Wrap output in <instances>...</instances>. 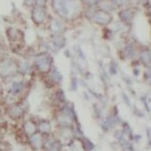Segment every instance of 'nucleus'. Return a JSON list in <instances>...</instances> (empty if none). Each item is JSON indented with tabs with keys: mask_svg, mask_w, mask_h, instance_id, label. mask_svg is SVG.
<instances>
[{
	"mask_svg": "<svg viewBox=\"0 0 151 151\" xmlns=\"http://www.w3.org/2000/svg\"><path fill=\"white\" fill-rule=\"evenodd\" d=\"M6 35H7V37H8V39H9V41L11 43L19 42V41L22 40L23 37H24L23 33L21 32V30L12 28V27H10V28L7 29Z\"/></svg>",
	"mask_w": 151,
	"mask_h": 151,
	"instance_id": "nucleus-1",
	"label": "nucleus"
},
{
	"mask_svg": "<svg viewBox=\"0 0 151 151\" xmlns=\"http://www.w3.org/2000/svg\"><path fill=\"white\" fill-rule=\"evenodd\" d=\"M94 20L99 23V24H108L109 22L111 21V16L109 15L107 12H104V11H98L94 14Z\"/></svg>",
	"mask_w": 151,
	"mask_h": 151,
	"instance_id": "nucleus-2",
	"label": "nucleus"
},
{
	"mask_svg": "<svg viewBox=\"0 0 151 151\" xmlns=\"http://www.w3.org/2000/svg\"><path fill=\"white\" fill-rule=\"evenodd\" d=\"M24 111L19 106H13L8 111V114L11 119H20L23 116Z\"/></svg>",
	"mask_w": 151,
	"mask_h": 151,
	"instance_id": "nucleus-3",
	"label": "nucleus"
},
{
	"mask_svg": "<svg viewBox=\"0 0 151 151\" xmlns=\"http://www.w3.org/2000/svg\"><path fill=\"white\" fill-rule=\"evenodd\" d=\"M45 16V12L42 9H41V8H35L33 11V20L35 23H37V24L41 23V22L44 20Z\"/></svg>",
	"mask_w": 151,
	"mask_h": 151,
	"instance_id": "nucleus-4",
	"label": "nucleus"
},
{
	"mask_svg": "<svg viewBox=\"0 0 151 151\" xmlns=\"http://www.w3.org/2000/svg\"><path fill=\"white\" fill-rule=\"evenodd\" d=\"M24 131L27 135H34L35 133V126L33 122L31 121H27L24 123Z\"/></svg>",
	"mask_w": 151,
	"mask_h": 151,
	"instance_id": "nucleus-5",
	"label": "nucleus"
},
{
	"mask_svg": "<svg viewBox=\"0 0 151 151\" xmlns=\"http://www.w3.org/2000/svg\"><path fill=\"white\" fill-rule=\"evenodd\" d=\"M41 141H42V139H41V136L38 133H35L34 135L31 136L30 139V142L32 144L33 147H39L41 146Z\"/></svg>",
	"mask_w": 151,
	"mask_h": 151,
	"instance_id": "nucleus-6",
	"label": "nucleus"
},
{
	"mask_svg": "<svg viewBox=\"0 0 151 151\" xmlns=\"http://www.w3.org/2000/svg\"><path fill=\"white\" fill-rule=\"evenodd\" d=\"M40 129L44 133H47L50 130V124L49 122H43L42 124L40 125Z\"/></svg>",
	"mask_w": 151,
	"mask_h": 151,
	"instance_id": "nucleus-7",
	"label": "nucleus"
},
{
	"mask_svg": "<svg viewBox=\"0 0 151 151\" xmlns=\"http://www.w3.org/2000/svg\"><path fill=\"white\" fill-rule=\"evenodd\" d=\"M0 112H1V107H0Z\"/></svg>",
	"mask_w": 151,
	"mask_h": 151,
	"instance_id": "nucleus-8",
	"label": "nucleus"
},
{
	"mask_svg": "<svg viewBox=\"0 0 151 151\" xmlns=\"http://www.w3.org/2000/svg\"><path fill=\"white\" fill-rule=\"evenodd\" d=\"M0 151H1V149H0Z\"/></svg>",
	"mask_w": 151,
	"mask_h": 151,
	"instance_id": "nucleus-9",
	"label": "nucleus"
}]
</instances>
